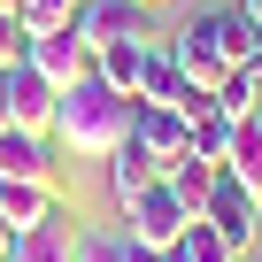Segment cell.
<instances>
[{
    "label": "cell",
    "mask_w": 262,
    "mask_h": 262,
    "mask_svg": "<svg viewBox=\"0 0 262 262\" xmlns=\"http://www.w3.org/2000/svg\"><path fill=\"white\" fill-rule=\"evenodd\" d=\"M123 262H170V247H131Z\"/></svg>",
    "instance_id": "obj_23"
},
{
    "label": "cell",
    "mask_w": 262,
    "mask_h": 262,
    "mask_svg": "<svg viewBox=\"0 0 262 262\" xmlns=\"http://www.w3.org/2000/svg\"><path fill=\"white\" fill-rule=\"evenodd\" d=\"M155 47H162V39H116V47H100V54H93V77L139 100V85H147V62H155Z\"/></svg>",
    "instance_id": "obj_9"
},
{
    "label": "cell",
    "mask_w": 262,
    "mask_h": 262,
    "mask_svg": "<svg viewBox=\"0 0 262 262\" xmlns=\"http://www.w3.org/2000/svg\"><path fill=\"white\" fill-rule=\"evenodd\" d=\"M131 93H116V85H100V77H77L70 93H62V108H54V147L62 155H77V162H108L123 139H131Z\"/></svg>",
    "instance_id": "obj_1"
},
{
    "label": "cell",
    "mask_w": 262,
    "mask_h": 262,
    "mask_svg": "<svg viewBox=\"0 0 262 262\" xmlns=\"http://www.w3.org/2000/svg\"><path fill=\"white\" fill-rule=\"evenodd\" d=\"M170 262H239V254H231V239H224L208 216H193V224H185V239L170 247Z\"/></svg>",
    "instance_id": "obj_14"
},
{
    "label": "cell",
    "mask_w": 262,
    "mask_h": 262,
    "mask_svg": "<svg viewBox=\"0 0 262 262\" xmlns=\"http://www.w3.org/2000/svg\"><path fill=\"white\" fill-rule=\"evenodd\" d=\"M239 8H247V24H262V0H239Z\"/></svg>",
    "instance_id": "obj_25"
},
{
    "label": "cell",
    "mask_w": 262,
    "mask_h": 262,
    "mask_svg": "<svg viewBox=\"0 0 262 262\" xmlns=\"http://www.w3.org/2000/svg\"><path fill=\"white\" fill-rule=\"evenodd\" d=\"M147 8H162V0H147Z\"/></svg>",
    "instance_id": "obj_28"
},
{
    "label": "cell",
    "mask_w": 262,
    "mask_h": 262,
    "mask_svg": "<svg viewBox=\"0 0 262 262\" xmlns=\"http://www.w3.org/2000/svg\"><path fill=\"white\" fill-rule=\"evenodd\" d=\"M224 178H239V185L262 201V108L231 123V155H224Z\"/></svg>",
    "instance_id": "obj_13"
},
{
    "label": "cell",
    "mask_w": 262,
    "mask_h": 262,
    "mask_svg": "<svg viewBox=\"0 0 262 262\" xmlns=\"http://www.w3.org/2000/svg\"><path fill=\"white\" fill-rule=\"evenodd\" d=\"M224 239H231V254H254V239H262V201L239 185V178H216V193H208V208H201Z\"/></svg>",
    "instance_id": "obj_5"
},
{
    "label": "cell",
    "mask_w": 262,
    "mask_h": 262,
    "mask_svg": "<svg viewBox=\"0 0 262 262\" xmlns=\"http://www.w3.org/2000/svg\"><path fill=\"white\" fill-rule=\"evenodd\" d=\"M24 62H31V70H39L54 93H70L77 77H93V47H85L77 31H39V39L24 47Z\"/></svg>",
    "instance_id": "obj_7"
},
{
    "label": "cell",
    "mask_w": 262,
    "mask_h": 262,
    "mask_svg": "<svg viewBox=\"0 0 262 262\" xmlns=\"http://www.w3.org/2000/svg\"><path fill=\"white\" fill-rule=\"evenodd\" d=\"M0 262H8V254H0Z\"/></svg>",
    "instance_id": "obj_30"
},
{
    "label": "cell",
    "mask_w": 262,
    "mask_h": 262,
    "mask_svg": "<svg viewBox=\"0 0 262 262\" xmlns=\"http://www.w3.org/2000/svg\"><path fill=\"white\" fill-rule=\"evenodd\" d=\"M155 178H162V170H155V155H147L139 139H123V147L108 155V201H116V216H123L131 201H139V193H147Z\"/></svg>",
    "instance_id": "obj_12"
},
{
    "label": "cell",
    "mask_w": 262,
    "mask_h": 262,
    "mask_svg": "<svg viewBox=\"0 0 262 262\" xmlns=\"http://www.w3.org/2000/svg\"><path fill=\"white\" fill-rule=\"evenodd\" d=\"M16 123V108H8V62H0V131Z\"/></svg>",
    "instance_id": "obj_22"
},
{
    "label": "cell",
    "mask_w": 262,
    "mask_h": 262,
    "mask_svg": "<svg viewBox=\"0 0 262 262\" xmlns=\"http://www.w3.org/2000/svg\"><path fill=\"white\" fill-rule=\"evenodd\" d=\"M239 262H254V254H239Z\"/></svg>",
    "instance_id": "obj_29"
},
{
    "label": "cell",
    "mask_w": 262,
    "mask_h": 262,
    "mask_svg": "<svg viewBox=\"0 0 262 262\" xmlns=\"http://www.w3.org/2000/svg\"><path fill=\"white\" fill-rule=\"evenodd\" d=\"M170 54H178V70H185L201 93H216L231 70L254 62V24H247L239 0H231V8H208V16H193V24L170 39Z\"/></svg>",
    "instance_id": "obj_2"
},
{
    "label": "cell",
    "mask_w": 262,
    "mask_h": 262,
    "mask_svg": "<svg viewBox=\"0 0 262 262\" xmlns=\"http://www.w3.org/2000/svg\"><path fill=\"white\" fill-rule=\"evenodd\" d=\"M231 123H239V116H224L216 100L193 116V155H201V162H216V170H224V155H231Z\"/></svg>",
    "instance_id": "obj_15"
},
{
    "label": "cell",
    "mask_w": 262,
    "mask_h": 262,
    "mask_svg": "<svg viewBox=\"0 0 262 262\" xmlns=\"http://www.w3.org/2000/svg\"><path fill=\"white\" fill-rule=\"evenodd\" d=\"M254 262H262V239H254Z\"/></svg>",
    "instance_id": "obj_27"
},
{
    "label": "cell",
    "mask_w": 262,
    "mask_h": 262,
    "mask_svg": "<svg viewBox=\"0 0 262 262\" xmlns=\"http://www.w3.org/2000/svg\"><path fill=\"white\" fill-rule=\"evenodd\" d=\"M62 224H70V216H54V224H39V231H24L8 262H70V239H77V231H62Z\"/></svg>",
    "instance_id": "obj_16"
},
{
    "label": "cell",
    "mask_w": 262,
    "mask_h": 262,
    "mask_svg": "<svg viewBox=\"0 0 262 262\" xmlns=\"http://www.w3.org/2000/svg\"><path fill=\"white\" fill-rule=\"evenodd\" d=\"M0 216H8V224H16V239H24V231L54 224L62 208H54V185H39V178H0Z\"/></svg>",
    "instance_id": "obj_10"
},
{
    "label": "cell",
    "mask_w": 262,
    "mask_h": 262,
    "mask_svg": "<svg viewBox=\"0 0 262 262\" xmlns=\"http://www.w3.org/2000/svg\"><path fill=\"white\" fill-rule=\"evenodd\" d=\"M0 178L54 185V139H47V131H0Z\"/></svg>",
    "instance_id": "obj_11"
},
{
    "label": "cell",
    "mask_w": 262,
    "mask_h": 262,
    "mask_svg": "<svg viewBox=\"0 0 262 262\" xmlns=\"http://www.w3.org/2000/svg\"><path fill=\"white\" fill-rule=\"evenodd\" d=\"M216 108H224V116H254V108H262V70H254V62L231 70V77L216 85Z\"/></svg>",
    "instance_id": "obj_19"
},
{
    "label": "cell",
    "mask_w": 262,
    "mask_h": 262,
    "mask_svg": "<svg viewBox=\"0 0 262 262\" xmlns=\"http://www.w3.org/2000/svg\"><path fill=\"white\" fill-rule=\"evenodd\" d=\"M254 70H262V24H254Z\"/></svg>",
    "instance_id": "obj_26"
},
{
    "label": "cell",
    "mask_w": 262,
    "mask_h": 262,
    "mask_svg": "<svg viewBox=\"0 0 262 262\" xmlns=\"http://www.w3.org/2000/svg\"><path fill=\"white\" fill-rule=\"evenodd\" d=\"M131 139H139V147L155 155V170L170 178V170L193 155V123H185L178 108H155V100H139V108H131Z\"/></svg>",
    "instance_id": "obj_4"
},
{
    "label": "cell",
    "mask_w": 262,
    "mask_h": 262,
    "mask_svg": "<svg viewBox=\"0 0 262 262\" xmlns=\"http://www.w3.org/2000/svg\"><path fill=\"white\" fill-rule=\"evenodd\" d=\"M77 8H85V0H16V16H24L31 39L39 31H77Z\"/></svg>",
    "instance_id": "obj_18"
},
{
    "label": "cell",
    "mask_w": 262,
    "mask_h": 262,
    "mask_svg": "<svg viewBox=\"0 0 262 262\" xmlns=\"http://www.w3.org/2000/svg\"><path fill=\"white\" fill-rule=\"evenodd\" d=\"M8 108H16L8 131H47V139H54V108H62V93H54L31 62H8Z\"/></svg>",
    "instance_id": "obj_8"
},
{
    "label": "cell",
    "mask_w": 262,
    "mask_h": 262,
    "mask_svg": "<svg viewBox=\"0 0 262 262\" xmlns=\"http://www.w3.org/2000/svg\"><path fill=\"white\" fill-rule=\"evenodd\" d=\"M185 224H193V208L178 201V185H170V178H155L139 201L123 208V239H131V247H178V239H185Z\"/></svg>",
    "instance_id": "obj_3"
},
{
    "label": "cell",
    "mask_w": 262,
    "mask_h": 262,
    "mask_svg": "<svg viewBox=\"0 0 262 262\" xmlns=\"http://www.w3.org/2000/svg\"><path fill=\"white\" fill-rule=\"evenodd\" d=\"M0 254H16V224L8 216H0Z\"/></svg>",
    "instance_id": "obj_24"
},
{
    "label": "cell",
    "mask_w": 262,
    "mask_h": 262,
    "mask_svg": "<svg viewBox=\"0 0 262 262\" xmlns=\"http://www.w3.org/2000/svg\"><path fill=\"white\" fill-rule=\"evenodd\" d=\"M216 178H224V170H216V162H201V155H185V162L170 170V185H178V201H185L193 216L208 208V193H216Z\"/></svg>",
    "instance_id": "obj_17"
},
{
    "label": "cell",
    "mask_w": 262,
    "mask_h": 262,
    "mask_svg": "<svg viewBox=\"0 0 262 262\" xmlns=\"http://www.w3.org/2000/svg\"><path fill=\"white\" fill-rule=\"evenodd\" d=\"M123 254H131L123 231H77L70 239V262H123Z\"/></svg>",
    "instance_id": "obj_20"
},
{
    "label": "cell",
    "mask_w": 262,
    "mask_h": 262,
    "mask_svg": "<svg viewBox=\"0 0 262 262\" xmlns=\"http://www.w3.org/2000/svg\"><path fill=\"white\" fill-rule=\"evenodd\" d=\"M77 39H85L93 54L116 47V39H155L147 0H85V8H77Z\"/></svg>",
    "instance_id": "obj_6"
},
{
    "label": "cell",
    "mask_w": 262,
    "mask_h": 262,
    "mask_svg": "<svg viewBox=\"0 0 262 262\" xmlns=\"http://www.w3.org/2000/svg\"><path fill=\"white\" fill-rule=\"evenodd\" d=\"M24 47H31L24 16H16V8H0V62H24Z\"/></svg>",
    "instance_id": "obj_21"
}]
</instances>
